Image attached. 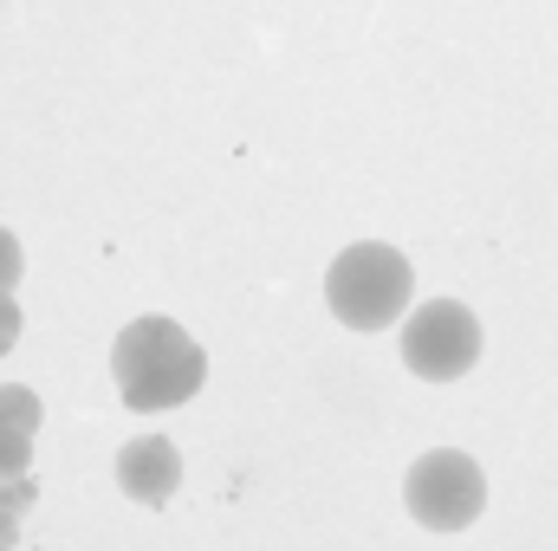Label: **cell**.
I'll return each instance as SVG.
<instances>
[{
  "label": "cell",
  "instance_id": "obj_3",
  "mask_svg": "<svg viewBox=\"0 0 558 551\" xmlns=\"http://www.w3.org/2000/svg\"><path fill=\"white\" fill-rule=\"evenodd\" d=\"M403 506H410V519L428 526V532H461L487 506V474L461 448H428V454L410 461V474H403Z\"/></svg>",
  "mask_w": 558,
  "mask_h": 551
},
{
  "label": "cell",
  "instance_id": "obj_10",
  "mask_svg": "<svg viewBox=\"0 0 558 551\" xmlns=\"http://www.w3.org/2000/svg\"><path fill=\"white\" fill-rule=\"evenodd\" d=\"M13 546V513H7V506H0V551Z\"/></svg>",
  "mask_w": 558,
  "mask_h": 551
},
{
  "label": "cell",
  "instance_id": "obj_7",
  "mask_svg": "<svg viewBox=\"0 0 558 551\" xmlns=\"http://www.w3.org/2000/svg\"><path fill=\"white\" fill-rule=\"evenodd\" d=\"M26 467H33V434L13 428V421H0V480H13Z\"/></svg>",
  "mask_w": 558,
  "mask_h": 551
},
{
  "label": "cell",
  "instance_id": "obj_1",
  "mask_svg": "<svg viewBox=\"0 0 558 551\" xmlns=\"http://www.w3.org/2000/svg\"><path fill=\"white\" fill-rule=\"evenodd\" d=\"M111 377H118V396L137 415H162L182 409L202 390L208 357L175 318H131L111 344Z\"/></svg>",
  "mask_w": 558,
  "mask_h": 551
},
{
  "label": "cell",
  "instance_id": "obj_2",
  "mask_svg": "<svg viewBox=\"0 0 558 551\" xmlns=\"http://www.w3.org/2000/svg\"><path fill=\"white\" fill-rule=\"evenodd\" d=\"M410 292H416V267L384 241L344 247L325 273V305L351 331H384V325L410 318Z\"/></svg>",
  "mask_w": 558,
  "mask_h": 551
},
{
  "label": "cell",
  "instance_id": "obj_9",
  "mask_svg": "<svg viewBox=\"0 0 558 551\" xmlns=\"http://www.w3.org/2000/svg\"><path fill=\"white\" fill-rule=\"evenodd\" d=\"M13 338H20V305L13 292H0V351H13Z\"/></svg>",
  "mask_w": 558,
  "mask_h": 551
},
{
  "label": "cell",
  "instance_id": "obj_5",
  "mask_svg": "<svg viewBox=\"0 0 558 551\" xmlns=\"http://www.w3.org/2000/svg\"><path fill=\"white\" fill-rule=\"evenodd\" d=\"M118 487L137 500V506H169L175 487H182V454L169 434H131L118 448Z\"/></svg>",
  "mask_w": 558,
  "mask_h": 551
},
{
  "label": "cell",
  "instance_id": "obj_4",
  "mask_svg": "<svg viewBox=\"0 0 558 551\" xmlns=\"http://www.w3.org/2000/svg\"><path fill=\"white\" fill-rule=\"evenodd\" d=\"M474 357H481V318L461 298L410 305V318H403V364L422 383H454V377L474 370Z\"/></svg>",
  "mask_w": 558,
  "mask_h": 551
},
{
  "label": "cell",
  "instance_id": "obj_6",
  "mask_svg": "<svg viewBox=\"0 0 558 551\" xmlns=\"http://www.w3.org/2000/svg\"><path fill=\"white\" fill-rule=\"evenodd\" d=\"M0 421H13V428L39 434L46 409H39V396H33V390H20V383H0Z\"/></svg>",
  "mask_w": 558,
  "mask_h": 551
},
{
  "label": "cell",
  "instance_id": "obj_8",
  "mask_svg": "<svg viewBox=\"0 0 558 551\" xmlns=\"http://www.w3.org/2000/svg\"><path fill=\"white\" fill-rule=\"evenodd\" d=\"M13 279H20V241L0 228V292H13Z\"/></svg>",
  "mask_w": 558,
  "mask_h": 551
}]
</instances>
